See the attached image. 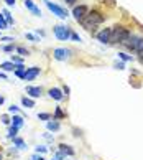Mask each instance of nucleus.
Segmentation results:
<instances>
[{
  "mask_svg": "<svg viewBox=\"0 0 143 160\" xmlns=\"http://www.w3.org/2000/svg\"><path fill=\"white\" fill-rule=\"evenodd\" d=\"M81 22H82V25L87 28V30H92V32H94V30H95V27H97V25H100L102 22H104V17H102L100 12H97V10H92V12H89Z\"/></svg>",
  "mask_w": 143,
  "mask_h": 160,
  "instance_id": "obj_1",
  "label": "nucleus"
},
{
  "mask_svg": "<svg viewBox=\"0 0 143 160\" xmlns=\"http://www.w3.org/2000/svg\"><path fill=\"white\" fill-rule=\"evenodd\" d=\"M130 36V32L123 27H113L110 33V43H123L125 40Z\"/></svg>",
  "mask_w": 143,
  "mask_h": 160,
  "instance_id": "obj_2",
  "label": "nucleus"
},
{
  "mask_svg": "<svg viewBox=\"0 0 143 160\" xmlns=\"http://www.w3.org/2000/svg\"><path fill=\"white\" fill-rule=\"evenodd\" d=\"M130 50H133V51H138V53H143V38L140 36H135V35H130L127 40L123 41Z\"/></svg>",
  "mask_w": 143,
  "mask_h": 160,
  "instance_id": "obj_3",
  "label": "nucleus"
},
{
  "mask_svg": "<svg viewBox=\"0 0 143 160\" xmlns=\"http://www.w3.org/2000/svg\"><path fill=\"white\" fill-rule=\"evenodd\" d=\"M44 3H46V7L49 8V12H53L56 17H59L61 20H66L67 18V12L62 7H59V5H56L53 2H49V0H44Z\"/></svg>",
  "mask_w": 143,
  "mask_h": 160,
  "instance_id": "obj_4",
  "label": "nucleus"
},
{
  "mask_svg": "<svg viewBox=\"0 0 143 160\" xmlns=\"http://www.w3.org/2000/svg\"><path fill=\"white\" fill-rule=\"evenodd\" d=\"M54 35L58 40H61V41H66V40L71 38V30L64 25H56L54 27Z\"/></svg>",
  "mask_w": 143,
  "mask_h": 160,
  "instance_id": "obj_5",
  "label": "nucleus"
},
{
  "mask_svg": "<svg viewBox=\"0 0 143 160\" xmlns=\"http://www.w3.org/2000/svg\"><path fill=\"white\" fill-rule=\"evenodd\" d=\"M39 71H41V70H39L38 66L26 68V70H25V78H23V79H25V81H33V79H35L38 74H39Z\"/></svg>",
  "mask_w": 143,
  "mask_h": 160,
  "instance_id": "obj_6",
  "label": "nucleus"
},
{
  "mask_svg": "<svg viewBox=\"0 0 143 160\" xmlns=\"http://www.w3.org/2000/svg\"><path fill=\"white\" fill-rule=\"evenodd\" d=\"M69 53H71V51L66 50V48H56V50L53 51V56H54L58 61H64V60L69 58Z\"/></svg>",
  "mask_w": 143,
  "mask_h": 160,
  "instance_id": "obj_7",
  "label": "nucleus"
},
{
  "mask_svg": "<svg viewBox=\"0 0 143 160\" xmlns=\"http://www.w3.org/2000/svg\"><path fill=\"white\" fill-rule=\"evenodd\" d=\"M72 15H74V18H76L77 22H81L85 15H87V7L85 5H79V7H76L72 10Z\"/></svg>",
  "mask_w": 143,
  "mask_h": 160,
  "instance_id": "obj_8",
  "label": "nucleus"
},
{
  "mask_svg": "<svg viewBox=\"0 0 143 160\" xmlns=\"http://www.w3.org/2000/svg\"><path fill=\"white\" fill-rule=\"evenodd\" d=\"M110 33H112V28H105V30L97 33V40L100 43H110Z\"/></svg>",
  "mask_w": 143,
  "mask_h": 160,
  "instance_id": "obj_9",
  "label": "nucleus"
},
{
  "mask_svg": "<svg viewBox=\"0 0 143 160\" xmlns=\"http://www.w3.org/2000/svg\"><path fill=\"white\" fill-rule=\"evenodd\" d=\"M25 7L30 10V12L33 15H36V17H41V10H39L35 3H33V0H25Z\"/></svg>",
  "mask_w": 143,
  "mask_h": 160,
  "instance_id": "obj_10",
  "label": "nucleus"
},
{
  "mask_svg": "<svg viewBox=\"0 0 143 160\" xmlns=\"http://www.w3.org/2000/svg\"><path fill=\"white\" fill-rule=\"evenodd\" d=\"M48 94H49L53 99H56V101H61L62 98H64V94H62V91H61L59 88H51Z\"/></svg>",
  "mask_w": 143,
  "mask_h": 160,
  "instance_id": "obj_11",
  "label": "nucleus"
},
{
  "mask_svg": "<svg viewBox=\"0 0 143 160\" xmlns=\"http://www.w3.org/2000/svg\"><path fill=\"white\" fill-rule=\"evenodd\" d=\"M26 94H30L31 98H39V96H41V88L28 86V88H26Z\"/></svg>",
  "mask_w": 143,
  "mask_h": 160,
  "instance_id": "obj_12",
  "label": "nucleus"
},
{
  "mask_svg": "<svg viewBox=\"0 0 143 160\" xmlns=\"http://www.w3.org/2000/svg\"><path fill=\"white\" fill-rule=\"evenodd\" d=\"M59 152H61L64 157H66V155H69V157L74 155V150H72L69 145H66V144H61V145H59Z\"/></svg>",
  "mask_w": 143,
  "mask_h": 160,
  "instance_id": "obj_13",
  "label": "nucleus"
},
{
  "mask_svg": "<svg viewBox=\"0 0 143 160\" xmlns=\"http://www.w3.org/2000/svg\"><path fill=\"white\" fill-rule=\"evenodd\" d=\"M0 70H3V71H13V70H16V66H15V63L7 61V63H2V65H0Z\"/></svg>",
  "mask_w": 143,
  "mask_h": 160,
  "instance_id": "obj_14",
  "label": "nucleus"
},
{
  "mask_svg": "<svg viewBox=\"0 0 143 160\" xmlns=\"http://www.w3.org/2000/svg\"><path fill=\"white\" fill-rule=\"evenodd\" d=\"M23 124H25V121H23V117H21V116H13L12 117V125H15V127L20 129Z\"/></svg>",
  "mask_w": 143,
  "mask_h": 160,
  "instance_id": "obj_15",
  "label": "nucleus"
},
{
  "mask_svg": "<svg viewBox=\"0 0 143 160\" xmlns=\"http://www.w3.org/2000/svg\"><path fill=\"white\" fill-rule=\"evenodd\" d=\"M46 127H48V130H59V122H56V121H48Z\"/></svg>",
  "mask_w": 143,
  "mask_h": 160,
  "instance_id": "obj_16",
  "label": "nucleus"
},
{
  "mask_svg": "<svg viewBox=\"0 0 143 160\" xmlns=\"http://www.w3.org/2000/svg\"><path fill=\"white\" fill-rule=\"evenodd\" d=\"M21 104L25 107H35V101L30 99V98H21Z\"/></svg>",
  "mask_w": 143,
  "mask_h": 160,
  "instance_id": "obj_17",
  "label": "nucleus"
},
{
  "mask_svg": "<svg viewBox=\"0 0 143 160\" xmlns=\"http://www.w3.org/2000/svg\"><path fill=\"white\" fill-rule=\"evenodd\" d=\"M16 132H18V127L12 125V127L8 129V137H10V139H15V137H16Z\"/></svg>",
  "mask_w": 143,
  "mask_h": 160,
  "instance_id": "obj_18",
  "label": "nucleus"
},
{
  "mask_svg": "<svg viewBox=\"0 0 143 160\" xmlns=\"http://www.w3.org/2000/svg\"><path fill=\"white\" fill-rule=\"evenodd\" d=\"M2 15L5 17V20H7V23L10 25V23H13V18H12V15H10L8 12H7V10H3V12H2Z\"/></svg>",
  "mask_w": 143,
  "mask_h": 160,
  "instance_id": "obj_19",
  "label": "nucleus"
},
{
  "mask_svg": "<svg viewBox=\"0 0 143 160\" xmlns=\"http://www.w3.org/2000/svg\"><path fill=\"white\" fill-rule=\"evenodd\" d=\"M13 144L16 147H20V148H25V142L21 140V139H18V137H15V139H13Z\"/></svg>",
  "mask_w": 143,
  "mask_h": 160,
  "instance_id": "obj_20",
  "label": "nucleus"
},
{
  "mask_svg": "<svg viewBox=\"0 0 143 160\" xmlns=\"http://www.w3.org/2000/svg\"><path fill=\"white\" fill-rule=\"evenodd\" d=\"M16 51H18L21 56H28V55H30V51H28L26 48H23V46H18V48H16Z\"/></svg>",
  "mask_w": 143,
  "mask_h": 160,
  "instance_id": "obj_21",
  "label": "nucleus"
},
{
  "mask_svg": "<svg viewBox=\"0 0 143 160\" xmlns=\"http://www.w3.org/2000/svg\"><path fill=\"white\" fill-rule=\"evenodd\" d=\"M54 117L56 119H62L64 117V112L61 111V107H56V112H54Z\"/></svg>",
  "mask_w": 143,
  "mask_h": 160,
  "instance_id": "obj_22",
  "label": "nucleus"
},
{
  "mask_svg": "<svg viewBox=\"0 0 143 160\" xmlns=\"http://www.w3.org/2000/svg\"><path fill=\"white\" fill-rule=\"evenodd\" d=\"M38 119H41V121H49L51 116H49V114H46V112H41V114H38Z\"/></svg>",
  "mask_w": 143,
  "mask_h": 160,
  "instance_id": "obj_23",
  "label": "nucleus"
},
{
  "mask_svg": "<svg viewBox=\"0 0 143 160\" xmlns=\"http://www.w3.org/2000/svg\"><path fill=\"white\" fill-rule=\"evenodd\" d=\"M7 20H5V17L3 15H0V30H2V28H7Z\"/></svg>",
  "mask_w": 143,
  "mask_h": 160,
  "instance_id": "obj_24",
  "label": "nucleus"
},
{
  "mask_svg": "<svg viewBox=\"0 0 143 160\" xmlns=\"http://www.w3.org/2000/svg\"><path fill=\"white\" fill-rule=\"evenodd\" d=\"M118 58H120V60H123V61H131V60H133L131 56L125 55V53H118Z\"/></svg>",
  "mask_w": 143,
  "mask_h": 160,
  "instance_id": "obj_25",
  "label": "nucleus"
},
{
  "mask_svg": "<svg viewBox=\"0 0 143 160\" xmlns=\"http://www.w3.org/2000/svg\"><path fill=\"white\" fill-rule=\"evenodd\" d=\"M12 63H15V65H20V63H23V60L18 58V56H12Z\"/></svg>",
  "mask_w": 143,
  "mask_h": 160,
  "instance_id": "obj_26",
  "label": "nucleus"
},
{
  "mask_svg": "<svg viewBox=\"0 0 143 160\" xmlns=\"http://www.w3.org/2000/svg\"><path fill=\"white\" fill-rule=\"evenodd\" d=\"M0 41H5V43H13V38H12V36H3V38H0Z\"/></svg>",
  "mask_w": 143,
  "mask_h": 160,
  "instance_id": "obj_27",
  "label": "nucleus"
},
{
  "mask_svg": "<svg viewBox=\"0 0 143 160\" xmlns=\"http://www.w3.org/2000/svg\"><path fill=\"white\" fill-rule=\"evenodd\" d=\"M2 50L7 51V53H8V51H13V50H15V45H7V46H3Z\"/></svg>",
  "mask_w": 143,
  "mask_h": 160,
  "instance_id": "obj_28",
  "label": "nucleus"
},
{
  "mask_svg": "<svg viewBox=\"0 0 143 160\" xmlns=\"http://www.w3.org/2000/svg\"><path fill=\"white\" fill-rule=\"evenodd\" d=\"M46 150H48V148L43 147V145H38V147H36V152H38V153H44Z\"/></svg>",
  "mask_w": 143,
  "mask_h": 160,
  "instance_id": "obj_29",
  "label": "nucleus"
},
{
  "mask_svg": "<svg viewBox=\"0 0 143 160\" xmlns=\"http://www.w3.org/2000/svg\"><path fill=\"white\" fill-rule=\"evenodd\" d=\"M26 38H28V40H31V41H39V40H38L35 35H31V33H26Z\"/></svg>",
  "mask_w": 143,
  "mask_h": 160,
  "instance_id": "obj_30",
  "label": "nucleus"
},
{
  "mask_svg": "<svg viewBox=\"0 0 143 160\" xmlns=\"http://www.w3.org/2000/svg\"><path fill=\"white\" fill-rule=\"evenodd\" d=\"M71 38L74 40V41H81V36L76 35V33H72V32H71Z\"/></svg>",
  "mask_w": 143,
  "mask_h": 160,
  "instance_id": "obj_31",
  "label": "nucleus"
},
{
  "mask_svg": "<svg viewBox=\"0 0 143 160\" xmlns=\"http://www.w3.org/2000/svg\"><path fill=\"white\" fill-rule=\"evenodd\" d=\"M8 112H12V114L18 112V107H16V106H10V107H8Z\"/></svg>",
  "mask_w": 143,
  "mask_h": 160,
  "instance_id": "obj_32",
  "label": "nucleus"
},
{
  "mask_svg": "<svg viewBox=\"0 0 143 160\" xmlns=\"http://www.w3.org/2000/svg\"><path fill=\"white\" fill-rule=\"evenodd\" d=\"M56 160H64V155H62L61 152H58L56 153Z\"/></svg>",
  "mask_w": 143,
  "mask_h": 160,
  "instance_id": "obj_33",
  "label": "nucleus"
},
{
  "mask_svg": "<svg viewBox=\"0 0 143 160\" xmlns=\"http://www.w3.org/2000/svg\"><path fill=\"white\" fill-rule=\"evenodd\" d=\"M115 68H117V70H123V63H115Z\"/></svg>",
  "mask_w": 143,
  "mask_h": 160,
  "instance_id": "obj_34",
  "label": "nucleus"
},
{
  "mask_svg": "<svg viewBox=\"0 0 143 160\" xmlns=\"http://www.w3.org/2000/svg\"><path fill=\"white\" fill-rule=\"evenodd\" d=\"M31 160H44V158H43L41 155H33V157H31Z\"/></svg>",
  "mask_w": 143,
  "mask_h": 160,
  "instance_id": "obj_35",
  "label": "nucleus"
},
{
  "mask_svg": "<svg viewBox=\"0 0 143 160\" xmlns=\"http://www.w3.org/2000/svg\"><path fill=\"white\" fill-rule=\"evenodd\" d=\"M2 122H3V124H8L10 121H8V117H7V116H2Z\"/></svg>",
  "mask_w": 143,
  "mask_h": 160,
  "instance_id": "obj_36",
  "label": "nucleus"
},
{
  "mask_svg": "<svg viewBox=\"0 0 143 160\" xmlns=\"http://www.w3.org/2000/svg\"><path fill=\"white\" fill-rule=\"evenodd\" d=\"M5 2H7L8 7H12V5H15V0H5Z\"/></svg>",
  "mask_w": 143,
  "mask_h": 160,
  "instance_id": "obj_37",
  "label": "nucleus"
},
{
  "mask_svg": "<svg viewBox=\"0 0 143 160\" xmlns=\"http://www.w3.org/2000/svg\"><path fill=\"white\" fill-rule=\"evenodd\" d=\"M62 91H64V94L67 96V93H69V88H67V86H64V89H62Z\"/></svg>",
  "mask_w": 143,
  "mask_h": 160,
  "instance_id": "obj_38",
  "label": "nucleus"
},
{
  "mask_svg": "<svg viewBox=\"0 0 143 160\" xmlns=\"http://www.w3.org/2000/svg\"><path fill=\"white\" fill-rule=\"evenodd\" d=\"M3 102H5V98H3V96H0V104H3Z\"/></svg>",
  "mask_w": 143,
  "mask_h": 160,
  "instance_id": "obj_39",
  "label": "nucleus"
},
{
  "mask_svg": "<svg viewBox=\"0 0 143 160\" xmlns=\"http://www.w3.org/2000/svg\"><path fill=\"white\" fill-rule=\"evenodd\" d=\"M0 79H7V76H5L3 73H0Z\"/></svg>",
  "mask_w": 143,
  "mask_h": 160,
  "instance_id": "obj_40",
  "label": "nucleus"
},
{
  "mask_svg": "<svg viewBox=\"0 0 143 160\" xmlns=\"http://www.w3.org/2000/svg\"><path fill=\"white\" fill-rule=\"evenodd\" d=\"M76 0H66V3H74Z\"/></svg>",
  "mask_w": 143,
  "mask_h": 160,
  "instance_id": "obj_41",
  "label": "nucleus"
},
{
  "mask_svg": "<svg viewBox=\"0 0 143 160\" xmlns=\"http://www.w3.org/2000/svg\"><path fill=\"white\" fill-rule=\"evenodd\" d=\"M0 160H2V155H0Z\"/></svg>",
  "mask_w": 143,
  "mask_h": 160,
  "instance_id": "obj_42",
  "label": "nucleus"
}]
</instances>
